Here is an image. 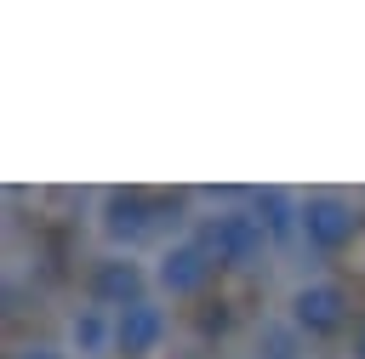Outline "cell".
Masks as SVG:
<instances>
[{
    "mask_svg": "<svg viewBox=\"0 0 365 359\" xmlns=\"http://www.w3.org/2000/svg\"><path fill=\"white\" fill-rule=\"evenodd\" d=\"M257 359H308V336L279 313V319H262L257 331Z\"/></svg>",
    "mask_w": 365,
    "mask_h": 359,
    "instance_id": "obj_10",
    "label": "cell"
},
{
    "mask_svg": "<svg viewBox=\"0 0 365 359\" xmlns=\"http://www.w3.org/2000/svg\"><path fill=\"white\" fill-rule=\"evenodd\" d=\"M359 234V211L342 194H302V245L331 256Z\"/></svg>",
    "mask_w": 365,
    "mask_h": 359,
    "instance_id": "obj_4",
    "label": "cell"
},
{
    "mask_svg": "<svg viewBox=\"0 0 365 359\" xmlns=\"http://www.w3.org/2000/svg\"><path fill=\"white\" fill-rule=\"evenodd\" d=\"M251 211L262 217V228H268V239H274V245L302 239V194H291V188H262Z\"/></svg>",
    "mask_w": 365,
    "mask_h": 359,
    "instance_id": "obj_9",
    "label": "cell"
},
{
    "mask_svg": "<svg viewBox=\"0 0 365 359\" xmlns=\"http://www.w3.org/2000/svg\"><path fill=\"white\" fill-rule=\"evenodd\" d=\"M165 331H171V319H165V308L154 296L125 308V313H114V359H154Z\"/></svg>",
    "mask_w": 365,
    "mask_h": 359,
    "instance_id": "obj_6",
    "label": "cell"
},
{
    "mask_svg": "<svg viewBox=\"0 0 365 359\" xmlns=\"http://www.w3.org/2000/svg\"><path fill=\"white\" fill-rule=\"evenodd\" d=\"M354 359H365V319H359V331H354Z\"/></svg>",
    "mask_w": 365,
    "mask_h": 359,
    "instance_id": "obj_12",
    "label": "cell"
},
{
    "mask_svg": "<svg viewBox=\"0 0 365 359\" xmlns=\"http://www.w3.org/2000/svg\"><path fill=\"white\" fill-rule=\"evenodd\" d=\"M148 285H154V268H143L137 256H125V251H108L97 268H91V302L97 308H108V313H125V308H137V302H148Z\"/></svg>",
    "mask_w": 365,
    "mask_h": 359,
    "instance_id": "obj_3",
    "label": "cell"
},
{
    "mask_svg": "<svg viewBox=\"0 0 365 359\" xmlns=\"http://www.w3.org/2000/svg\"><path fill=\"white\" fill-rule=\"evenodd\" d=\"M194 239H200L205 256L222 262V268H251V262H262V251L274 245L268 228H262V217H257V211H240V205H217L211 217H200Z\"/></svg>",
    "mask_w": 365,
    "mask_h": 359,
    "instance_id": "obj_1",
    "label": "cell"
},
{
    "mask_svg": "<svg viewBox=\"0 0 365 359\" xmlns=\"http://www.w3.org/2000/svg\"><path fill=\"white\" fill-rule=\"evenodd\" d=\"M63 348L80 353V359H108V353H114V313L97 308V302L74 308L68 325H63Z\"/></svg>",
    "mask_w": 365,
    "mask_h": 359,
    "instance_id": "obj_8",
    "label": "cell"
},
{
    "mask_svg": "<svg viewBox=\"0 0 365 359\" xmlns=\"http://www.w3.org/2000/svg\"><path fill=\"white\" fill-rule=\"evenodd\" d=\"M211 256H205V245L194 239V234H182V239H171V245H160V256H154V291L160 296H194V291H205V279H211Z\"/></svg>",
    "mask_w": 365,
    "mask_h": 359,
    "instance_id": "obj_5",
    "label": "cell"
},
{
    "mask_svg": "<svg viewBox=\"0 0 365 359\" xmlns=\"http://www.w3.org/2000/svg\"><path fill=\"white\" fill-rule=\"evenodd\" d=\"M97 228H103V239H108L114 251L137 256V245H148V234H154V205H148L143 194H108Z\"/></svg>",
    "mask_w": 365,
    "mask_h": 359,
    "instance_id": "obj_7",
    "label": "cell"
},
{
    "mask_svg": "<svg viewBox=\"0 0 365 359\" xmlns=\"http://www.w3.org/2000/svg\"><path fill=\"white\" fill-rule=\"evenodd\" d=\"M285 319H291V325H297L308 342H319V336L348 331L354 302H348V291H342L336 279H302V285L285 296Z\"/></svg>",
    "mask_w": 365,
    "mask_h": 359,
    "instance_id": "obj_2",
    "label": "cell"
},
{
    "mask_svg": "<svg viewBox=\"0 0 365 359\" xmlns=\"http://www.w3.org/2000/svg\"><path fill=\"white\" fill-rule=\"evenodd\" d=\"M17 359H74V353H68V348H57V342H29Z\"/></svg>",
    "mask_w": 365,
    "mask_h": 359,
    "instance_id": "obj_11",
    "label": "cell"
}]
</instances>
